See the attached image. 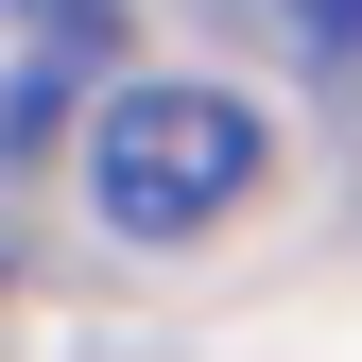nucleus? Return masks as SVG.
<instances>
[{
  "mask_svg": "<svg viewBox=\"0 0 362 362\" xmlns=\"http://www.w3.org/2000/svg\"><path fill=\"white\" fill-rule=\"evenodd\" d=\"M86 190H104L121 242H190L259 190V104L242 86H190V69H139L104 121H86Z\"/></svg>",
  "mask_w": 362,
  "mask_h": 362,
  "instance_id": "obj_1",
  "label": "nucleus"
},
{
  "mask_svg": "<svg viewBox=\"0 0 362 362\" xmlns=\"http://www.w3.org/2000/svg\"><path fill=\"white\" fill-rule=\"evenodd\" d=\"M276 18L310 35V69H328V86H362V0H276Z\"/></svg>",
  "mask_w": 362,
  "mask_h": 362,
  "instance_id": "obj_2",
  "label": "nucleus"
},
{
  "mask_svg": "<svg viewBox=\"0 0 362 362\" xmlns=\"http://www.w3.org/2000/svg\"><path fill=\"white\" fill-rule=\"evenodd\" d=\"M0 18H35L52 52H86V35H104V0H0Z\"/></svg>",
  "mask_w": 362,
  "mask_h": 362,
  "instance_id": "obj_3",
  "label": "nucleus"
}]
</instances>
